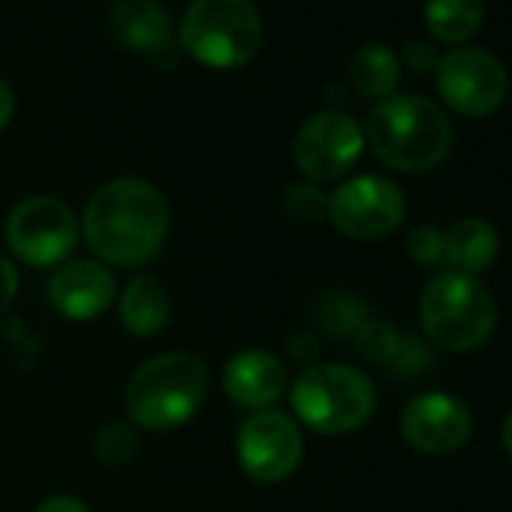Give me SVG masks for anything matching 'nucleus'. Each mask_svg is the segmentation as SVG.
<instances>
[{
  "label": "nucleus",
  "mask_w": 512,
  "mask_h": 512,
  "mask_svg": "<svg viewBox=\"0 0 512 512\" xmlns=\"http://www.w3.org/2000/svg\"><path fill=\"white\" fill-rule=\"evenodd\" d=\"M398 82H401V61L389 46L368 43L353 55V61H350V85L362 97L386 100V97L395 94Z\"/></svg>",
  "instance_id": "6ab92c4d"
},
{
  "label": "nucleus",
  "mask_w": 512,
  "mask_h": 512,
  "mask_svg": "<svg viewBox=\"0 0 512 512\" xmlns=\"http://www.w3.org/2000/svg\"><path fill=\"white\" fill-rule=\"evenodd\" d=\"M437 91L458 115L485 118L503 106L509 79L491 52L461 46L437 61Z\"/></svg>",
  "instance_id": "9b49d317"
},
{
  "label": "nucleus",
  "mask_w": 512,
  "mask_h": 512,
  "mask_svg": "<svg viewBox=\"0 0 512 512\" xmlns=\"http://www.w3.org/2000/svg\"><path fill=\"white\" fill-rule=\"evenodd\" d=\"M287 365L269 350H241L223 365V392L241 407L263 413L287 392Z\"/></svg>",
  "instance_id": "4468645a"
},
{
  "label": "nucleus",
  "mask_w": 512,
  "mask_h": 512,
  "mask_svg": "<svg viewBox=\"0 0 512 512\" xmlns=\"http://www.w3.org/2000/svg\"><path fill=\"white\" fill-rule=\"evenodd\" d=\"M263 40V19L253 0H190L181 19V49L211 70L244 67Z\"/></svg>",
  "instance_id": "39448f33"
},
{
  "label": "nucleus",
  "mask_w": 512,
  "mask_h": 512,
  "mask_svg": "<svg viewBox=\"0 0 512 512\" xmlns=\"http://www.w3.org/2000/svg\"><path fill=\"white\" fill-rule=\"evenodd\" d=\"M404 61L413 67V70H419V73H425V70H431V67H437V55L425 46V43H410L407 49H404Z\"/></svg>",
  "instance_id": "a878e982"
},
{
  "label": "nucleus",
  "mask_w": 512,
  "mask_h": 512,
  "mask_svg": "<svg viewBox=\"0 0 512 512\" xmlns=\"http://www.w3.org/2000/svg\"><path fill=\"white\" fill-rule=\"evenodd\" d=\"M407 214V199L398 184L380 175L344 181L329 196L332 226L353 241H380L392 235Z\"/></svg>",
  "instance_id": "1a4fd4ad"
},
{
  "label": "nucleus",
  "mask_w": 512,
  "mask_h": 512,
  "mask_svg": "<svg viewBox=\"0 0 512 512\" xmlns=\"http://www.w3.org/2000/svg\"><path fill=\"white\" fill-rule=\"evenodd\" d=\"M34 512H91L88 503L82 497H73V494H52L46 497Z\"/></svg>",
  "instance_id": "393cba45"
},
{
  "label": "nucleus",
  "mask_w": 512,
  "mask_h": 512,
  "mask_svg": "<svg viewBox=\"0 0 512 512\" xmlns=\"http://www.w3.org/2000/svg\"><path fill=\"white\" fill-rule=\"evenodd\" d=\"M238 467L263 485L290 479L305 458V437L296 419L278 410L250 413L235 437Z\"/></svg>",
  "instance_id": "6e6552de"
},
{
  "label": "nucleus",
  "mask_w": 512,
  "mask_h": 512,
  "mask_svg": "<svg viewBox=\"0 0 512 512\" xmlns=\"http://www.w3.org/2000/svg\"><path fill=\"white\" fill-rule=\"evenodd\" d=\"M353 338H356L359 353L371 362H389L401 350V338L383 320H362V326L353 332Z\"/></svg>",
  "instance_id": "412c9836"
},
{
  "label": "nucleus",
  "mask_w": 512,
  "mask_h": 512,
  "mask_svg": "<svg viewBox=\"0 0 512 512\" xmlns=\"http://www.w3.org/2000/svg\"><path fill=\"white\" fill-rule=\"evenodd\" d=\"M419 320L428 341L437 347L449 353H470L491 338L497 326V305L476 278L443 272L422 290Z\"/></svg>",
  "instance_id": "423d86ee"
},
{
  "label": "nucleus",
  "mask_w": 512,
  "mask_h": 512,
  "mask_svg": "<svg viewBox=\"0 0 512 512\" xmlns=\"http://www.w3.org/2000/svg\"><path fill=\"white\" fill-rule=\"evenodd\" d=\"M13 112H16V97H13V88L0 79V130H4L10 121H13Z\"/></svg>",
  "instance_id": "bb28decb"
},
{
  "label": "nucleus",
  "mask_w": 512,
  "mask_h": 512,
  "mask_svg": "<svg viewBox=\"0 0 512 512\" xmlns=\"http://www.w3.org/2000/svg\"><path fill=\"white\" fill-rule=\"evenodd\" d=\"M503 449H506V455H509V461H512V410H509L506 419H503Z\"/></svg>",
  "instance_id": "cd10ccee"
},
{
  "label": "nucleus",
  "mask_w": 512,
  "mask_h": 512,
  "mask_svg": "<svg viewBox=\"0 0 512 512\" xmlns=\"http://www.w3.org/2000/svg\"><path fill=\"white\" fill-rule=\"evenodd\" d=\"M365 136L389 169L407 175L437 169L452 148V124L446 112L416 94H392L380 100L368 115Z\"/></svg>",
  "instance_id": "7ed1b4c3"
},
{
  "label": "nucleus",
  "mask_w": 512,
  "mask_h": 512,
  "mask_svg": "<svg viewBox=\"0 0 512 512\" xmlns=\"http://www.w3.org/2000/svg\"><path fill=\"white\" fill-rule=\"evenodd\" d=\"M293 410L299 422L323 437L359 431L377 410L371 377L353 365H308L293 383Z\"/></svg>",
  "instance_id": "20e7f679"
},
{
  "label": "nucleus",
  "mask_w": 512,
  "mask_h": 512,
  "mask_svg": "<svg viewBox=\"0 0 512 512\" xmlns=\"http://www.w3.org/2000/svg\"><path fill=\"white\" fill-rule=\"evenodd\" d=\"M407 253L419 266H434L443 260V235L434 226H416L407 235Z\"/></svg>",
  "instance_id": "5701e85b"
},
{
  "label": "nucleus",
  "mask_w": 512,
  "mask_h": 512,
  "mask_svg": "<svg viewBox=\"0 0 512 512\" xmlns=\"http://www.w3.org/2000/svg\"><path fill=\"white\" fill-rule=\"evenodd\" d=\"M485 22V0H425V28L434 40L461 46L479 34Z\"/></svg>",
  "instance_id": "a211bd4d"
},
{
  "label": "nucleus",
  "mask_w": 512,
  "mask_h": 512,
  "mask_svg": "<svg viewBox=\"0 0 512 512\" xmlns=\"http://www.w3.org/2000/svg\"><path fill=\"white\" fill-rule=\"evenodd\" d=\"M118 299V284L100 260H67L49 281V305L70 323L103 317Z\"/></svg>",
  "instance_id": "ddd939ff"
},
{
  "label": "nucleus",
  "mask_w": 512,
  "mask_h": 512,
  "mask_svg": "<svg viewBox=\"0 0 512 512\" xmlns=\"http://www.w3.org/2000/svg\"><path fill=\"white\" fill-rule=\"evenodd\" d=\"M172 226L166 196L142 178H112L85 205L82 232L103 266L142 269L163 250Z\"/></svg>",
  "instance_id": "f257e3e1"
},
{
  "label": "nucleus",
  "mask_w": 512,
  "mask_h": 512,
  "mask_svg": "<svg viewBox=\"0 0 512 512\" xmlns=\"http://www.w3.org/2000/svg\"><path fill=\"white\" fill-rule=\"evenodd\" d=\"M284 208L290 217L302 220V223H317L323 217H329V196L317 187V184H293L284 193Z\"/></svg>",
  "instance_id": "4be33fe9"
},
{
  "label": "nucleus",
  "mask_w": 512,
  "mask_h": 512,
  "mask_svg": "<svg viewBox=\"0 0 512 512\" xmlns=\"http://www.w3.org/2000/svg\"><path fill=\"white\" fill-rule=\"evenodd\" d=\"M4 235L22 263L34 269H49L70 260L79 241V220L64 199L40 193L22 199L10 211Z\"/></svg>",
  "instance_id": "0eeeda50"
},
{
  "label": "nucleus",
  "mask_w": 512,
  "mask_h": 512,
  "mask_svg": "<svg viewBox=\"0 0 512 512\" xmlns=\"http://www.w3.org/2000/svg\"><path fill=\"white\" fill-rule=\"evenodd\" d=\"M118 320H121L124 332H130L133 338L160 335L172 320L169 290L151 275L133 278L124 287V293L118 296Z\"/></svg>",
  "instance_id": "dca6fc26"
},
{
  "label": "nucleus",
  "mask_w": 512,
  "mask_h": 512,
  "mask_svg": "<svg viewBox=\"0 0 512 512\" xmlns=\"http://www.w3.org/2000/svg\"><path fill=\"white\" fill-rule=\"evenodd\" d=\"M497 256V229L482 217H464L443 235V260L458 275L476 278Z\"/></svg>",
  "instance_id": "f3484780"
},
{
  "label": "nucleus",
  "mask_w": 512,
  "mask_h": 512,
  "mask_svg": "<svg viewBox=\"0 0 512 512\" xmlns=\"http://www.w3.org/2000/svg\"><path fill=\"white\" fill-rule=\"evenodd\" d=\"M16 296H19V269L7 256H0V317L13 308Z\"/></svg>",
  "instance_id": "b1692460"
},
{
  "label": "nucleus",
  "mask_w": 512,
  "mask_h": 512,
  "mask_svg": "<svg viewBox=\"0 0 512 512\" xmlns=\"http://www.w3.org/2000/svg\"><path fill=\"white\" fill-rule=\"evenodd\" d=\"M362 148L365 133L356 118L341 109H323L299 127L293 160L311 184H326L344 178L359 163Z\"/></svg>",
  "instance_id": "9d476101"
},
{
  "label": "nucleus",
  "mask_w": 512,
  "mask_h": 512,
  "mask_svg": "<svg viewBox=\"0 0 512 512\" xmlns=\"http://www.w3.org/2000/svg\"><path fill=\"white\" fill-rule=\"evenodd\" d=\"M109 31L121 46L148 52L163 67L175 64L169 13L157 0H115L109 10Z\"/></svg>",
  "instance_id": "2eb2a0df"
},
{
  "label": "nucleus",
  "mask_w": 512,
  "mask_h": 512,
  "mask_svg": "<svg viewBox=\"0 0 512 512\" xmlns=\"http://www.w3.org/2000/svg\"><path fill=\"white\" fill-rule=\"evenodd\" d=\"M401 434L422 455H452L470 440L473 416L464 401L443 392H425L407 401Z\"/></svg>",
  "instance_id": "f8f14e48"
},
{
  "label": "nucleus",
  "mask_w": 512,
  "mask_h": 512,
  "mask_svg": "<svg viewBox=\"0 0 512 512\" xmlns=\"http://www.w3.org/2000/svg\"><path fill=\"white\" fill-rule=\"evenodd\" d=\"M208 395V365L184 350L145 359L124 386L127 419L142 431H175L187 425Z\"/></svg>",
  "instance_id": "f03ea898"
},
{
  "label": "nucleus",
  "mask_w": 512,
  "mask_h": 512,
  "mask_svg": "<svg viewBox=\"0 0 512 512\" xmlns=\"http://www.w3.org/2000/svg\"><path fill=\"white\" fill-rule=\"evenodd\" d=\"M139 452V431L133 422H106L97 434H94V455L109 464H130Z\"/></svg>",
  "instance_id": "aec40b11"
}]
</instances>
